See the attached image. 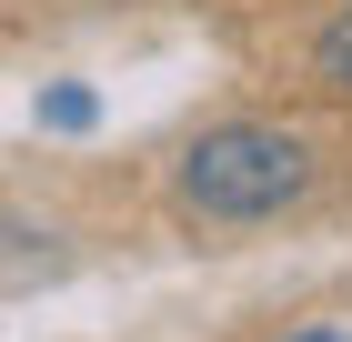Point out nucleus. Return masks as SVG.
<instances>
[{
    "instance_id": "4",
    "label": "nucleus",
    "mask_w": 352,
    "mask_h": 342,
    "mask_svg": "<svg viewBox=\"0 0 352 342\" xmlns=\"http://www.w3.org/2000/svg\"><path fill=\"white\" fill-rule=\"evenodd\" d=\"M312 81L322 91H352V0L322 21V41H312Z\"/></svg>"
},
{
    "instance_id": "3",
    "label": "nucleus",
    "mask_w": 352,
    "mask_h": 342,
    "mask_svg": "<svg viewBox=\"0 0 352 342\" xmlns=\"http://www.w3.org/2000/svg\"><path fill=\"white\" fill-rule=\"evenodd\" d=\"M30 121L60 131V141H81V131H101V91H91V81H51V91L30 101Z\"/></svg>"
},
{
    "instance_id": "2",
    "label": "nucleus",
    "mask_w": 352,
    "mask_h": 342,
    "mask_svg": "<svg viewBox=\"0 0 352 342\" xmlns=\"http://www.w3.org/2000/svg\"><path fill=\"white\" fill-rule=\"evenodd\" d=\"M60 272H71V232L41 222V211H0V292L60 282Z\"/></svg>"
},
{
    "instance_id": "5",
    "label": "nucleus",
    "mask_w": 352,
    "mask_h": 342,
    "mask_svg": "<svg viewBox=\"0 0 352 342\" xmlns=\"http://www.w3.org/2000/svg\"><path fill=\"white\" fill-rule=\"evenodd\" d=\"M292 342H352V332H342V322H312V332H292Z\"/></svg>"
},
{
    "instance_id": "1",
    "label": "nucleus",
    "mask_w": 352,
    "mask_h": 342,
    "mask_svg": "<svg viewBox=\"0 0 352 342\" xmlns=\"http://www.w3.org/2000/svg\"><path fill=\"white\" fill-rule=\"evenodd\" d=\"M312 191V141L282 121H212L171 161V202L191 222H272Z\"/></svg>"
}]
</instances>
